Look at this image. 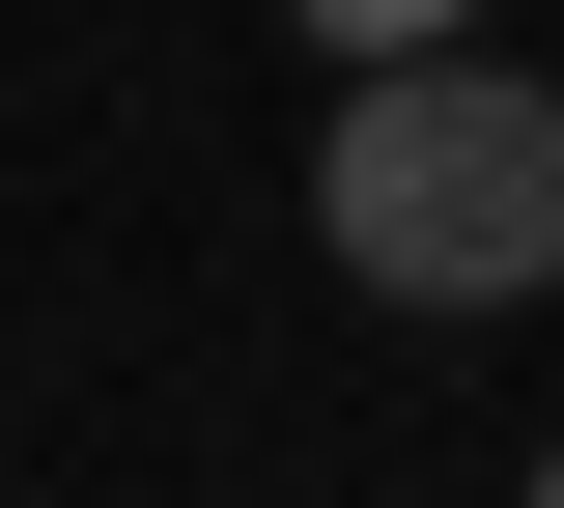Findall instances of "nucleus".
Segmentation results:
<instances>
[{
    "mask_svg": "<svg viewBox=\"0 0 564 508\" xmlns=\"http://www.w3.org/2000/svg\"><path fill=\"white\" fill-rule=\"evenodd\" d=\"M311 255L367 311H536L564 283V85L536 57H339V142H311Z\"/></svg>",
    "mask_w": 564,
    "mask_h": 508,
    "instance_id": "obj_1",
    "label": "nucleus"
},
{
    "mask_svg": "<svg viewBox=\"0 0 564 508\" xmlns=\"http://www.w3.org/2000/svg\"><path fill=\"white\" fill-rule=\"evenodd\" d=\"M282 29H311V57H452L480 0H282Z\"/></svg>",
    "mask_w": 564,
    "mask_h": 508,
    "instance_id": "obj_2",
    "label": "nucleus"
},
{
    "mask_svg": "<svg viewBox=\"0 0 564 508\" xmlns=\"http://www.w3.org/2000/svg\"><path fill=\"white\" fill-rule=\"evenodd\" d=\"M508 508H564V452H536V480H508Z\"/></svg>",
    "mask_w": 564,
    "mask_h": 508,
    "instance_id": "obj_3",
    "label": "nucleus"
}]
</instances>
